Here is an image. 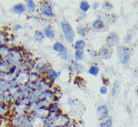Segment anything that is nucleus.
Returning <instances> with one entry per match:
<instances>
[{"label":"nucleus","instance_id":"f257e3e1","mask_svg":"<svg viewBox=\"0 0 138 127\" xmlns=\"http://www.w3.org/2000/svg\"><path fill=\"white\" fill-rule=\"evenodd\" d=\"M61 26H62L63 32L64 33L66 39L67 40L68 42L72 43L74 40V32H73L71 26L66 21L62 22Z\"/></svg>","mask_w":138,"mask_h":127},{"label":"nucleus","instance_id":"f03ea898","mask_svg":"<svg viewBox=\"0 0 138 127\" xmlns=\"http://www.w3.org/2000/svg\"><path fill=\"white\" fill-rule=\"evenodd\" d=\"M118 57H119V60L123 63H127L129 60L128 53L126 51L125 48L123 47H119V48H118Z\"/></svg>","mask_w":138,"mask_h":127},{"label":"nucleus","instance_id":"7ed1b4c3","mask_svg":"<svg viewBox=\"0 0 138 127\" xmlns=\"http://www.w3.org/2000/svg\"><path fill=\"white\" fill-rule=\"evenodd\" d=\"M106 42L109 47H112V46L116 45L118 44V42H119V36H118L115 33H111L107 37Z\"/></svg>","mask_w":138,"mask_h":127},{"label":"nucleus","instance_id":"20e7f679","mask_svg":"<svg viewBox=\"0 0 138 127\" xmlns=\"http://www.w3.org/2000/svg\"><path fill=\"white\" fill-rule=\"evenodd\" d=\"M119 90H120V85L119 84V82H115L114 84L112 90V94L113 96H116L117 95H119Z\"/></svg>","mask_w":138,"mask_h":127},{"label":"nucleus","instance_id":"39448f33","mask_svg":"<svg viewBox=\"0 0 138 127\" xmlns=\"http://www.w3.org/2000/svg\"><path fill=\"white\" fill-rule=\"evenodd\" d=\"M75 58L76 60H83L84 58V52L82 50H78L75 51Z\"/></svg>","mask_w":138,"mask_h":127},{"label":"nucleus","instance_id":"423d86ee","mask_svg":"<svg viewBox=\"0 0 138 127\" xmlns=\"http://www.w3.org/2000/svg\"><path fill=\"white\" fill-rule=\"evenodd\" d=\"M85 44L83 41H78L75 44V48L77 50H82L85 47Z\"/></svg>","mask_w":138,"mask_h":127},{"label":"nucleus","instance_id":"0eeeda50","mask_svg":"<svg viewBox=\"0 0 138 127\" xmlns=\"http://www.w3.org/2000/svg\"><path fill=\"white\" fill-rule=\"evenodd\" d=\"M54 50L57 51V52H64V46L60 44V43H56L54 46Z\"/></svg>","mask_w":138,"mask_h":127},{"label":"nucleus","instance_id":"6e6552de","mask_svg":"<svg viewBox=\"0 0 138 127\" xmlns=\"http://www.w3.org/2000/svg\"><path fill=\"white\" fill-rule=\"evenodd\" d=\"M45 35L47 36L48 38H49V39L54 38V31H53L50 27H48V28L45 29Z\"/></svg>","mask_w":138,"mask_h":127},{"label":"nucleus","instance_id":"1a4fd4ad","mask_svg":"<svg viewBox=\"0 0 138 127\" xmlns=\"http://www.w3.org/2000/svg\"><path fill=\"white\" fill-rule=\"evenodd\" d=\"M42 12H43V14H44L45 15L48 16V17H50V16H51V14H52V10H51V8L49 6H45V7L43 8Z\"/></svg>","mask_w":138,"mask_h":127},{"label":"nucleus","instance_id":"9d476101","mask_svg":"<svg viewBox=\"0 0 138 127\" xmlns=\"http://www.w3.org/2000/svg\"><path fill=\"white\" fill-rule=\"evenodd\" d=\"M93 26L95 29H101L104 27V23L101 21H96L93 23Z\"/></svg>","mask_w":138,"mask_h":127},{"label":"nucleus","instance_id":"9b49d317","mask_svg":"<svg viewBox=\"0 0 138 127\" xmlns=\"http://www.w3.org/2000/svg\"><path fill=\"white\" fill-rule=\"evenodd\" d=\"M80 8L82 11H87L89 8V5L88 2H82L81 4H80Z\"/></svg>","mask_w":138,"mask_h":127},{"label":"nucleus","instance_id":"f8f14e48","mask_svg":"<svg viewBox=\"0 0 138 127\" xmlns=\"http://www.w3.org/2000/svg\"><path fill=\"white\" fill-rule=\"evenodd\" d=\"M98 71H99V69H98V68L95 67V66H93L90 68L89 70V73L92 75H97Z\"/></svg>","mask_w":138,"mask_h":127},{"label":"nucleus","instance_id":"ddd939ff","mask_svg":"<svg viewBox=\"0 0 138 127\" xmlns=\"http://www.w3.org/2000/svg\"><path fill=\"white\" fill-rule=\"evenodd\" d=\"M35 38L38 40V41H42L44 39V35L41 32H35Z\"/></svg>","mask_w":138,"mask_h":127},{"label":"nucleus","instance_id":"4468645a","mask_svg":"<svg viewBox=\"0 0 138 127\" xmlns=\"http://www.w3.org/2000/svg\"><path fill=\"white\" fill-rule=\"evenodd\" d=\"M14 11L17 13H22V12L24 11V8L21 5H18L14 7Z\"/></svg>","mask_w":138,"mask_h":127},{"label":"nucleus","instance_id":"2eb2a0df","mask_svg":"<svg viewBox=\"0 0 138 127\" xmlns=\"http://www.w3.org/2000/svg\"><path fill=\"white\" fill-rule=\"evenodd\" d=\"M27 3L28 8H29L31 11L34 10V8H35V5H34V2H33V1H27Z\"/></svg>","mask_w":138,"mask_h":127},{"label":"nucleus","instance_id":"dca6fc26","mask_svg":"<svg viewBox=\"0 0 138 127\" xmlns=\"http://www.w3.org/2000/svg\"><path fill=\"white\" fill-rule=\"evenodd\" d=\"M106 92H107V89H106V87H105V86L101 87V93L102 94H106Z\"/></svg>","mask_w":138,"mask_h":127},{"label":"nucleus","instance_id":"f3484780","mask_svg":"<svg viewBox=\"0 0 138 127\" xmlns=\"http://www.w3.org/2000/svg\"><path fill=\"white\" fill-rule=\"evenodd\" d=\"M78 32H79V34H80L81 35H82L83 36L85 35V32H84V29H82V31H81L80 29H78Z\"/></svg>","mask_w":138,"mask_h":127},{"label":"nucleus","instance_id":"a211bd4d","mask_svg":"<svg viewBox=\"0 0 138 127\" xmlns=\"http://www.w3.org/2000/svg\"><path fill=\"white\" fill-rule=\"evenodd\" d=\"M93 7H94V9H96V8L98 7V4H97V3H95V4H94V5Z\"/></svg>","mask_w":138,"mask_h":127}]
</instances>
